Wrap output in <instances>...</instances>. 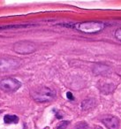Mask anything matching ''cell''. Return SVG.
<instances>
[{
  "instance_id": "obj_12",
  "label": "cell",
  "mask_w": 121,
  "mask_h": 129,
  "mask_svg": "<svg viewBox=\"0 0 121 129\" xmlns=\"http://www.w3.org/2000/svg\"><path fill=\"white\" fill-rule=\"evenodd\" d=\"M66 96H67V98L69 99V100H74V97H73V94H72L71 92H67V93H66Z\"/></svg>"
},
{
  "instance_id": "obj_6",
  "label": "cell",
  "mask_w": 121,
  "mask_h": 129,
  "mask_svg": "<svg viewBox=\"0 0 121 129\" xmlns=\"http://www.w3.org/2000/svg\"><path fill=\"white\" fill-rule=\"evenodd\" d=\"M102 121L109 129H117L119 126V120L116 117L107 116L103 118Z\"/></svg>"
},
{
  "instance_id": "obj_2",
  "label": "cell",
  "mask_w": 121,
  "mask_h": 129,
  "mask_svg": "<svg viewBox=\"0 0 121 129\" xmlns=\"http://www.w3.org/2000/svg\"><path fill=\"white\" fill-rule=\"evenodd\" d=\"M74 27L82 33L96 34L101 32L104 28L105 24L101 21H85L75 24Z\"/></svg>"
},
{
  "instance_id": "obj_13",
  "label": "cell",
  "mask_w": 121,
  "mask_h": 129,
  "mask_svg": "<svg viewBox=\"0 0 121 129\" xmlns=\"http://www.w3.org/2000/svg\"><path fill=\"white\" fill-rule=\"evenodd\" d=\"M96 129H102L101 127H97V128H96Z\"/></svg>"
},
{
  "instance_id": "obj_4",
  "label": "cell",
  "mask_w": 121,
  "mask_h": 129,
  "mask_svg": "<svg viewBox=\"0 0 121 129\" xmlns=\"http://www.w3.org/2000/svg\"><path fill=\"white\" fill-rule=\"evenodd\" d=\"M21 87V83L14 78H6L0 81V88L6 92H15Z\"/></svg>"
},
{
  "instance_id": "obj_1",
  "label": "cell",
  "mask_w": 121,
  "mask_h": 129,
  "mask_svg": "<svg viewBox=\"0 0 121 129\" xmlns=\"http://www.w3.org/2000/svg\"><path fill=\"white\" fill-rule=\"evenodd\" d=\"M32 98L36 102L46 103L54 100L56 97V91L48 87H39L35 88L30 93Z\"/></svg>"
},
{
  "instance_id": "obj_11",
  "label": "cell",
  "mask_w": 121,
  "mask_h": 129,
  "mask_svg": "<svg viewBox=\"0 0 121 129\" xmlns=\"http://www.w3.org/2000/svg\"><path fill=\"white\" fill-rule=\"evenodd\" d=\"M115 37L121 42V27L120 28H117V30L115 31Z\"/></svg>"
},
{
  "instance_id": "obj_3",
  "label": "cell",
  "mask_w": 121,
  "mask_h": 129,
  "mask_svg": "<svg viewBox=\"0 0 121 129\" xmlns=\"http://www.w3.org/2000/svg\"><path fill=\"white\" fill-rule=\"evenodd\" d=\"M13 50L19 54H30L36 50V46L34 43L28 41H21L13 44Z\"/></svg>"
},
{
  "instance_id": "obj_5",
  "label": "cell",
  "mask_w": 121,
  "mask_h": 129,
  "mask_svg": "<svg viewBox=\"0 0 121 129\" xmlns=\"http://www.w3.org/2000/svg\"><path fill=\"white\" fill-rule=\"evenodd\" d=\"M19 66H20V63L14 59L0 58V71L2 72L16 69L19 67Z\"/></svg>"
},
{
  "instance_id": "obj_10",
  "label": "cell",
  "mask_w": 121,
  "mask_h": 129,
  "mask_svg": "<svg viewBox=\"0 0 121 129\" xmlns=\"http://www.w3.org/2000/svg\"><path fill=\"white\" fill-rule=\"evenodd\" d=\"M69 124H70L69 121H62L57 125V129H67V126L69 125Z\"/></svg>"
},
{
  "instance_id": "obj_9",
  "label": "cell",
  "mask_w": 121,
  "mask_h": 129,
  "mask_svg": "<svg viewBox=\"0 0 121 129\" xmlns=\"http://www.w3.org/2000/svg\"><path fill=\"white\" fill-rule=\"evenodd\" d=\"M73 129H88V125L86 122H79L74 125Z\"/></svg>"
},
{
  "instance_id": "obj_7",
  "label": "cell",
  "mask_w": 121,
  "mask_h": 129,
  "mask_svg": "<svg viewBox=\"0 0 121 129\" xmlns=\"http://www.w3.org/2000/svg\"><path fill=\"white\" fill-rule=\"evenodd\" d=\"M4 121L6 124H16L19 122V117L15 116V115L6 114L4 117Z\"/></svg>"
},
{
  "instance_id": "obj_8",
  "label": "cell",
  "mask_w": 121,
  "mask_h": 129,
  "mask_svg": "<svg viewBox=\"0 0 121 129\" xmlns=\"http://www.w3.org/2000/svg\"><path fill=\"white\" fill-rule=\"evenodd\" d=\"M94 104H95V103H94V101H93V99H86V100H84L83 102H82L81 107L83 110H88V109H90V108H92Z\"/></svg>"
}]
</instances>
